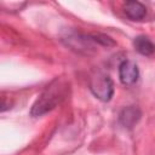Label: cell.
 I'll return each instance as SVG.
<instances>
[{
  "label": "cell",
  "mask_w": 155,
  "mask_h": 155,
  "mask_svg": "<svg viewBox=\"0 0 155 155\" xmlns=\"http://www.w3.org/2000/svg\"><path fill=\"white\" fill-rule=\"evenodd\" d=\"M65 96V84L61 80L56 79L53 80L39 96V98L33 104V108L30 110L31 116H41L53 108H56L57 104L64 98Z\"/></svg>",
  "instance_id": "obj_1"
},
{
  "label": "cell",
  "mask_w": 155,
  "mask_h": 155,
  "mask_svg": "<svg viewBox=\"0 0 155 155\" xmlns=\"http://www.w3.org/2000/svg\"><path fill=\"white\" fill-rule=\"evenodd\" d=\"M90 90L99 101L109 102L114 94V82L109 75L97 73L90 80Z\"/></svg>",
  "instance_id": "obj_2"
},
{
  "label": "cell",
  "mask_w": 155,
  "mask_h": 155,
  "mask_svg": "<svg viewBox=\"0 0 155 155\" xmlns=\"http://www.w3.org/2000/svg\"><path fill=\"white\" fill-rule=\"evenodd\" d=\"M119 79L125 86L134 85L139 79V70L134 62L132 61H122L119 65Z\"/></svg>",
  "instance_id": "obj_3"
},
{
  "label": "cell",
  "mask_w": 155,
  "mask_h": 155,
  "mask_svg": "<svg viewBox=\"0 0 155 155\" xmlns=\"http://www.w3.org/2000/svg\"><path fill=\"white\" fill-rule=\"evenodd\" d=\"M142 117V111L136 105H128L124 108L119 114V122L125 128H133Z\"/></svg>",
  "instance_id": "obj_4"
},
{
  "label": "cell",
  "mask_w": 155,
  "mask_h": 155,
  "mask_svg": "<svg viewBox=\"0 0 155 155\" xmlns=\"http://www.w3.org/2000/svg\"><path fill=\"white\" fill-rule=\"evenodd\" d=\"M125 15L132 21H140L147 15L145 6L139 1H126L124 4Z\"/></svg>",
  "instance_id": "obj_5"
},
{
  "label": "cell",
  "mask_w": 155,
  "mask_h": 155,
  "mask_svg": "<svg viewBox=\"0 0 155 155\" xmlns=\"http://www.w3.org/2000/svg\"><path fill=\"white\" fill-rule=\"evenodd\" d=\"M133 46L137 52H139L143 56H150L155 52V45L151 42V40L144 35H138L133 40Z\"/></svg>",
  "instance_id": "obj_6"
}]
</instances>
